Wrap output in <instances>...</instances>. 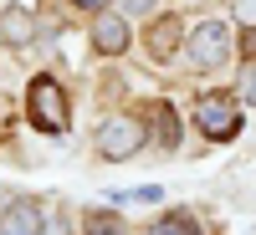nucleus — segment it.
<instances>
[{
	"mask_svg": "<svg viewBox=\"0 0 256 235\" xmlns=\"http://www.w3.org/2000/svg\"><path fill=\"white\" fill-rule=\"evenodd\" d=\"M41 205L36 200H16L6 215H0V235H41Z\"/></svg>",
	"mask_w": 256,
	"mask_h": 235,
	"instance_id": "nucleus-6",
	"label": "nucleus"
},
{
	"mask_svg": "<svg viewBox=\"0 0 256 235\" xmlns=\"http://www.w3.org/2000/svg\"><path fill=\"white\" fill-rule=\"evenodd\" d=\"M148 235H200V225L190 220V215H164V220L148 230Z\"/></svg>",
	"mask_w": 256,
	"mask_h": 235,
	"instance_id": "nucleus-11",
	"label": "nucleus"
},
{
	"mask_svg": "<svg viewBox=\"0 0 256 235\" xmlns=\"http://www.w3.org/2000/svg\"><path fill=\"white\" fill-rule=\"evenodd\" d=\"M26 113L41 133H67V92L56 77H36L26 87Z\"/></svg>",
	"mask_w": 256,
	"mask_h": 235,
	"instance_id": "nucleus-1",
	"label": "nucleus"
},
{
	"mask_svg": "<svg viewBox=\"0 0 256 235\" xmlns=\"http://www.w3.org/2000/svg\"><path fill=\"white\" fill-rule=\"evenodd\" d=\"M148 51H154V61H169V56L180 51V20L174 15L154 20V31H148Z\"/></svg>",
	"mask_w": 256,
	"mask_h": 235,
	"instance_id": "nucleus-7",
	"label": "nucleus"
},
{
	"mask_svg": "<svg viewBox=\"0 0 256 235\" xmlns=\"http://www.w3.org/2000/svg\"><path fill=\"white\" fill-rule=\"evenodd\" d=\"M31 31H36V20H31V10H20V5H10L6 15H0V36H6L10 46H26V41H31Z\"/></svg>",
	"mask_w": 256,
	"mask_h": 235,
	"instance_id": "nucleus-8",
	"label": "nucleus"
},
{
	"mask_svg": "<svg viewBox=\"0 0 256 235\" xmlns=\"http://www.w3.org/2000/svg\"><path fill=\"white\" fill-rule=\"evenodd\" d=\"M195 128L210 138V143H226V138H236L241 133V113H236V97H226V92H205L195 102Z\"/></svg>",
	"mask_w": 256,
	"mask_h": 235,
	"instance_id": "nucleus-2",
	"label": "nucleus"
},
{
	"mask_svg": "<svg viewBox=\"0 0 256 235\" xmlns=\"http://www.w3.org/2000/svg\"><path fill=\"white\" fill-rule=\"evenodd\" d=\"M154 0H123V10H148Z\"/></svg>",
	"mask_w": 256,
	"mask_h": 235,
	"instance_id": "nucleus-16",
	"label": "nucleus"
},
{
	"mask_svg": "<svg viewBox=\"0 0 256 235\" xmlns=\"http://www.w3.org/2000/svg\"><path fill=\"white\" fill-rule=\"evenodd\" d=\"M190 61H195L200 72H216L220 61H226V51H230V31L220 26V20H200L195 31H190Z\"/></svg>",
	"mask_w": 256,
	"mask_h": 235,
	"instance_id": "nucleus-3",
	"label": "nucleus"
},
{
	"mask_svg": "<svg viewBox=\"0 0 256 235\" xmlns=\"http://www.w3.org/2000/svg\"><path fill=\"white\" fill-rule=\"evenodd\" d=\"M251 235H256V230H251Z\"/></svg>",
	"mask_w": 256,
	"mask_h": 235,
	"instance_id": "nucleus-18",
	"label": "nucleus"
},
{
	"mask_svg": "<svg viewBox=\"0 0 256 235\" xmlns=\"http://www.w3.org/2000/svg\"><path fill=\"white\" fill-rule=\"evenodd\" d=\"M144 148V123L138 118H108L98 128V154L102 159H128Z\"/></svg>",
	"mask_w": 256,
	"mask_h": 235,
	"instance_id": "nucleus-4",
	"label": "nucleus"
},
{
	"mask_svg": "<svg viewBox=\"0 0 256 235\" xmlns=\"http://www.w3.org/2000/svg\"><path fill=\"white\" fill-rule=\"evenodd\" d=\"M128 41H134V36H128V20L118 10H98V20H92V46L108 51V56H118Z\"/></svg>",
	"mask_w": 256,
	"mask_h": 235,
	"instance_id": "nucleus-5",
	"label": "nucleus"
},
{
	"mask_svg": "<svg viewBox=\"0 0 256 235\" xmlns=\"http://www.w3.org/2000/svg\"><path fill=\"white\" fill-rule=\"evenodd\" d=\"M236 20L241 26H256V0H236Z\"/></svg>",
	"mask_w": 256,
	"mask_h": 235,
	"instance_id": "nucleus-14",
	"label": "nucleus"
},
{
	"mask_svg": "<svg viewBox=\"0 0 256 235\" xmlns=\"http://www.w3.org/2000/svg\"><path fill=\"white\" fill-rule=\"evenodd\" d=\"M82 235H128V230H123V220H113V215H92Z\"/></svg>",
	"mask_w": 256,
	"mask_h": 235,
	"instance_id": "nucleus-12",
	"label": "nucleus"
},
{
	"mask_svg": "<svg viewBox=\"0 0 256 235\" xmlns=\"http://www.w3.org/2000/svg\"><path fill=\"white\" fill-rule=\"evenodd\" d=\"M154 138H159L164 148L180 143V118H174V108H169V102H159V108H154Z\"/></svg>",
	"mask_w": 256,
	"mask_h": 235,
	"instance_id": "nucleus-9",
	"label": "nucleus"
},
{
	"mask_svg": "<svg viewBox=\"0 0 256 235\" xmlns=\"http://www.w3.org/2000/svg\"><path fill=\"white\" fill-rule=\"evenodd\" d=\"M41 235H67V220H62V215H52L46 225H41Z\"/></svg>",
	"mask_w": 256,
	"mask_h": 235,
	"instance_id": "nucleus-15",
	"label": "nucleus"
},
{
	"mask_svg": "<svg viewBox=\"0 0 256 235\" xmlns=\"http://www.w3.org/2000/svg\"><path fill=\"white\" fill-rule=\"evenodd\" d=\"M77 5H88V10H102V5H108V0H77Z\"/></svg>",
	"mask_w": 256,
	"mask_h": 235,
	"instance_id": "nucleus-17",
	"label": "nucleus"
},
{
	"mask_svg": "<svg viewBox=\"0 0 256 235\" xmlns=\"http://www.w3.org/2000/svg\"><path fill=\"white\" fill-rule=\"evenodd\" d=\"M154 200H164L159 184H144V189H108V205H154Z\"/></svg>",
	"mask_w": 256,
	"mask_h": 235,
	"instance_id": "nucleus-10",
	"label": "nucleus"
},
{
	"mask_svg": "<svg viewBox=\"0 0 256 235\" xmlns=\"http://www.w3.org/2000/svg\"><path fill=\"white\" fill-rule=\"evenodd\" d=\"M241 97L256 108V61H246V67H241Z\"/></svg>",
	"mask_w": 256,
	"mask_h": 235,
	"instance_id": "nucleus-13",
	"label": "nucleus"
}]
</instances>
